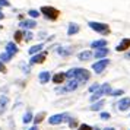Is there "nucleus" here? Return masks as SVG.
I'll return each instance as SVG.
<instances>
[{"label": "nucleus", "instance_id": "f257e3e1", "mask_svg": "<svg viewBox=\"0 0 130 130\" xmlns=\"http://www.w3.org/2000/svg\"><path fill=\"white\" fill-rule=\"evenodd\" d=\"M64 75H66V79H69V80H77L80 85H82V83H86L89 80V77H91L89 70L80 69V67L69 69L67 72H64Z\"/></svg>", "mask_w": 130, "mask_h": 130}, {"label": "nucleus", "instance_id": "f03ea898", "mask_svg": "<svg viewBox=\"0 0 130 130\" xmlns=\"http://www.w3.org/2000/svg\"><path fill=\"white\" fill-rule=\"evenodd\" d=\"M88 26H89L92 31H95V32L101 34V35H108V34H110V26H108L107 24H102V22L89 21V22H88Z\"/></svg>", "mask_w": 130, "mask_h": 130}, {"label": "nucleus", "instance_id": "7ed1b4c3", "mask_svg": "<svg viewBox=\"0 0 130 130\" xmlns=\"http://www.w3.org/2000/svg\"><path fill=\"white\" fill-rule=\"evenodd\" d=\"M40 12H41L48 21H57L59 16H60V10L56 9V7H53V6H42L41 9H40Z\"/></svg>", "mask_w": 130, "mask_h": 130}, {"label": "nucleus", "instance_id": "20e7f679", "mask_svg": "<svg viewBox=\"0 0 130 130\" xmlns=\"http://www.w3.org/2000/svg\"><path fill=\"white\" fill-rule=\"evenodd\" d=\"M69 120H70V114L69 112H60V114H54L51 117L48 118V124H51V126H57V124H61L67 121L69 123Z\"/></svg>", "mask_w": 130, "mask_h": 130}, {"label": "nucleus", "instance_id": "39448f33", "mask_svg": "<svg viewBox=\"0 0 130 130\" xmlns=\"http://www.w3.org/2000/svg\"><path fill=\"white\" fill-rule=\"evenodd\" d=\"M79 86H80V83L77 82V80H69V82L66 83V86L56 88V92H57V94H67V92H73V91H76Z\"/></svg>", "mask_w": 130, "mask_h": 130}, {"label": "nucleus", "instance_id": "423d86ee", "mask_svg": "<svg viewBox=\"0 0 130 130\" xmlns=\"http://www.w3.org/2000/svg\"><path fill=\"white\" fill-rule=\"evenodd\" d=\"M108 63H110L108 59H102V60H100V61H95L94 64H92V70H94L96 75H101V73L104 72V69L108 66Z\"/></svg>", "mask_w": 130, "mask_h": 130}, {"label": "nucleus", "instance_id": "0eeeda50", "mask_svg": "<svg viewBox=\"0 0 130 130\" xmlns=\"http://www.w3.org/2000/svg\"><path fill=\"white\" fill-rule=\"evenodd\" d=\"M19 26L24 28V29H26V31H29V29H34L37 26V22L34 19H22V21L19 22Z\"/></svg>", "mask_w": 130, "mask_h": 130}, {"label": "nucleus", "instance_id": "6e6552de", "mask_svg": "<svg viewBox=\"0 0 130 130\" xmlns=\"http://www.w3.org/2000/svg\"><path fill=\"white\" fill-rule=\"evenodd\" d=\"M117 108L120 111H127L130 108V98H127V96L121 98V100L117 102Z\"/></svg>", "mask_w": 130, "mask_h": 130}, {"label": "nucleus", "instance_id": "1a4fd4ad", "mask_svg": "<svg viewBox=\"0 0 130 130\" xmlns=\"http://www.w3.org/2000/svg\"><path fill=\"white\" fill-rule=\"evenodd\" d=\"M45 57H47V53L35 54V56H32V57H31L29 64H40V63H44V61H45Z\"/></svg>", "mask_w": 130, "mask_h": 130}, {"label": "nucleus", "instance_id": "9d476101", "mask_svg": "<svg viewBox=\"0 0 130 130\" xmlns=\"http://www.w3.org/2000/svg\"><path fill=\"white\" fill-rule=\"evenodd\" d=\"M50 79H51V73H50V72H47V70L40 72V75H38V80H40V83L45 85V83L50 82Z\"/></svg>", "mask_w": 130, "mask_h": 130}, {"label": "nucleus", "instance_id": "9b49d317", "mask_svg": "<svg viewBox=\"0 0 130 130\" xmlns=\"http://www.w3.org/2000/svg\"><path fill=\"white\" fill-rule=\"evenodd\" d=\"M18 45H16V44H15V42L13 41H10V42H7L6 44V53L7 54H10V56H16V54H18Z\"/></svg>", "mask_w": 130, "mask_h": 130}, {"label": "nucleus", "instance_id": "f8f14e48", "mask_svg": "<svg viewBox=\"0 0 130 130\" xmlns=\"http://www.w3.org/2000/svg\"><path fill=\"white\" fill-rule=\"evenodd\" d=\"M130 48V38H123L120 44H117V47L116 50L117 51H126V50H129Z\"/></svg>", "mask_w": 130, "mask_h": 130}, {"label": "nucleus", "instance_id": "ddd939ff", "mask_svg": "<svg viewBox=\"0 0 130 130\" xmlns=\"http://www.w3.org/2000/svg\"><path fill=\"white\" fill-rule=\"evenodd\" d=\"M92 57H94V53H92L91 50H85V51L77 54V59L80 60V61H88V60H91Z\"/></svg>", "mask_w": 130, "mask_h": 130}, {"label": "nucleus", "instance_id": "4468645a", "mask_svg": "<svg viewBox=\"0 0 130 130\" xmlns=\"http://www.w3.org/2000/svg\"><path fill=\"white\" fill-rule=\"evenodd\" d=\"M107 45H108L107 40H96V41H92V42H91V48H94V50L107 48Z\"/></svg>", "mask_w": 130, "mask_h": 130}, {"label": "nucleus", "instance_id": "2eb2a0df", "mask_svg": "<svg viewBox=\"0 0 130 130\" xmlns=\"http://www.w3.org/2000/svg\"><path fill=\"white\" fill-rule=\"evenodd\" d=\"M79 31H80V26L77 24H75V22H70V24H69V28H67V35L69 37L76 35Z\"/></svg>", "mask_w": 130, "mask_h": 130}, {"label": "nucleus", "instance_id": "dca6fc26", "mask_svg": "<svg viewBox=\"0 0 130 130\" xmlns=\"http://www.w3.org/2000/svg\"><path fill=\"white\" fill-rule=\"evenodd\" d=\"M64 79H66V75H64V72H60V73H56L53 77H51V80H53L56 85H61V83L64 82Z\"/></svg>", "mask_w": 130, "mask_h": 130}, {"label": "nucleus", "instance_id": "f3484780", "mask_svg": "<svg viewBox=\"0 0 130 130\" xmlns=\"http://www.w3.org/2000/svg\"><path fill=\"white\" fill-rule=\"evenodd\" d=\"M108 53H110V50L108 48H100V50H95L94 53V57L95 59H104V57H107L108 56Z\"/></svg>", "mask_w": 130, "mask_h": 130}, {"label": "nucleus", "instance_id": "a211bd4d", "mask_svg": "<svg viewBox=\"0 0 130 130\" xmlns=\"http://www.w3.org/2000/svg\"><path fill=\"white\" fill-rule=\"evenodd\" d=\"M7 104H9V98H7L6 95H2V96H0V116L6 111Z\"/></svg>", "mask_w": 130, "mask_h": 130}, {"label": "nucleus", "instance_id": "6ab92c4d", "mask_svg": "<svg viewBox=\"0 0 130 130\" xmlns=\"http://www.w3.org/2000/svg\"><path fill=\"white\" fill-rule=\"evenodd\" d=\"M72 53H73V50L69 48V47H59L57 48V54L61 56V57H67V56H70Z\"/></svg>", "mask_w": 130, "mask_h": 130}, {"label": "nucleus", "instance_id": "aec40b11", "mask_svg": "<svg viewBox=\"0 0 130 130\" xmlns=\"http://www.w3.org/2000/svg\"><path fill=\"white\" fill-rule=\"evenodd\" d=\"M42 48H44V44H37V45H32V47L28 50V53H29V56H35V54L41 53Z\"/></svg>", "mask_w": 130, "mask_h": 130}, {"label": "nucleus", "instance_id": "412c9836", "mask_svg": "<svg viewBox=\"0 0 130 130\" xmlns=\"http://www.w3.org/2000/svg\"><path fill=\"white\" fill-rule=\"evenodd\" d=\"M104 105H105V101H104V100H100V101L94 102L92 105L89 107V110H91V111H100V110H101Z\"/></svg>", "mask_w": 130, "mask_h": 130}, {"label": "nucleus", "instance_id": "4be33fe9", "mask_svg": "<svg viewBox=\"0 0 130 130\" xmlns=\"http://www.w3.org/2000/svg\"><path fill=\"white\" fill-rule=\"evenodd\" d=\"M31 121H34V114H32L31 110H28V111L24 114V117H22V123L28 124V123H31Z\"/></svg>", "mask_w": 130, "mask_h": 130}, {"label": "nucleus", "instance_id": "5701e85b", "mask_svg": "<svg viewBox=\"0 0 130 130\" xmlns=\"http://www.w3.org/2000/svg\"><path fill=\"white\" fill-rule=\"evenodd\" d=\"M44 118H45V112H44V111L38 112L35 117H34V126H38V124L41 123L42 120H44Z\"/></svg>", "mask_w": 130, "mask_h": 130}, {"label": "nucleus", "instance_id": "b1692460", "mask_svg": "<svg viewBox=\"0 0 130 130\" xmlns=\"http://www.w3.org/2000/svg\"><path fill=\"white\" fill-rule=\"evenodd\" d=\"M101 91H102V94L104 95H110L111 94V85L110 83H104V85H101Z\"/></svg>", "mask_w": 130, "mask_h": 130}, {"label": "nucleus", "instance_id": "393cba45", "mask_svg": "<svg viewBox=\"0 0 130 130\" xmlns=\"http://www.w3.org/2000/svg\"><path fill=\"white\" fill-rule=\"evenodd\" d=\"M12 59H13V57L10 56V54H7L6 51L0 54V61H2V63H7V61H10Z\"/></svg>", "mask_w": 130, "mask_h": 130}, {"label": "nucleus", "instance_id": "a878e982", "mask_svg": "<svg viewBox=\"0 0 130 130\" xmlns=\"http://www.w3.org/2000/svg\"><path fill=\"white\" fill-rule=\"evenodd\" d=\"M13 38H15V44H16V42H21L24 40V32H22V31H16L15 35H13Z\"/></svg>", "mask_w": 130, "mask_h": 130}, {"label": "nucleus", "instance_id": "bb28decb", "mask_svg": "<svg viewBox=\"0 0 130 130\" xmlns=\"http://www.w3.org/2000/svg\"><path fill=\"white\" fill-rule=\"evenodd\" d=\"M28 15H29L32 19H35V18H38V16L41 15V12H40V10H35V9H31L29 12H28Z\"/></svg>", "mask_w": 130, "mask_h": 130}, {"label": "nucleus", "instance_id": "cd10ccee", "mask_svg": "<svg viewBox=\"0 0 130 130\" xmlns=\"http://www.w3.org/2000/svg\"><path fill=\"white\" fill-rule=\"evenodd\" d=\"M24 38H25V41H31L34 38V34L31 31H24Z\"/></svg>", "mask_w": 130, "mask_h": 130}, {"label": "nucleus", "instance_id": "c85d7f7f", "mask_svg": "<svg viewBox=\"0 0 130 130\" xmlns=\"http://www.w3.org/2000/svg\"><path fill=\"white\" fill-rule=\"evenodd\" d=\"M124 91L123 89H112L111 94H110V96H120V95H123Z\"/></svg>", "mask_w": 130, "mask_h": 130}, {"label": "nucleus", "instance_id": "c756f323", "mask_svg": "<svg viewBox=\"0 0 130 130\" xmlns=\"http://www.w3.org/2000/svg\"><path fill=\"white\" fill-rule=\"evenodd\" d=\"M101 89V85L100 83H94L92 86H89V92H92V94H95L96 91H100Z\"/></svg>", "mask_w": 130, "mask_h": 130}, {"label": "nucleus", "instance_id": "7c9ffc66", "mask_svg": "<svg viewBox=\"0 0 130 130\" xmlns=\"http://www.w3.org/2000/svg\"><path fill=\"white\" fill-rule=\"evenodd\" d=\"M100 117H101V120H110V118H111V114L107 112V111H102Z\"/></svg>", "mask_w": 130, "mask_h": 130}, {"label": "nucleus", "instance_id": "2f4dec72", "mask_svg": "<svg viewBox=\"0 0 130 130\" xmlns=\"http://www.w3.org/2000/svg\"><path fill=\"white\" fill-rule=\"evenodd\" d=\"M76 130H92V127H91V126H89V124H79V127H77Z\"/></svg>", "mask_w": 130, "mask_h": 130}, {"label": "nucleus", "instance_id": "473e14b6", "mask_svg": "<svg viewBox=\"0 0 130 130\" xmlns=\"http://www.w3.org/2000/svg\"><path fill=\"white\" fill-rule=\"evenodd\" d=\"M69 127H72V129L79 127V126H77V121L75 120V118H70V120H69Z\"/></svg>", "mask_w": 130, "mask_h": 130}, {"label": "nucleus", "instance_id": "72a5a7b5", "mask_svg": "<svg viewBox=\"0 0 130 130\" xmlns=\"http://www.w3.org/2000/svg\"><path fill=\"white\" fill-rule=\"evenodd\" d=\"M7 69H6V66H5V63H2L0 61V73H6Z\"/></svg>", "mask_w": 130, "mask_h": 130}, {"label": "nucleus", "instance_id": "f704fd0d", "mask_svg": "<svg viewBox=\"0 0 130 130\" xmlns=\"http://www.w3.org/2000/svg\"><path fill=\"white\" fill-rule=\"evenodd\" d=\"M0 6H10V3L7 0H0Z\"/></svg>", "mask_w": 130, "mask_h": 130}, {"label": "nucleus", "instance_id": "c9c22d12", "mask_svg": "<svg viewBox=\"0 0 130 130\" xmlns=\"http://www.w3.org/2000/svg\"><path fill=\"white\" fill-rule=\"evenodd\" d=\"M28 130H38V126H32L31 129H28Z\"/></svg>", "mask_w": 130, "mask_h": 130}, {"label": "nucleus", "instance_id": "e433bc0d", "mask_svg": "<svg viewBox=\"0 0 130 130\" xmlns=\"http://www.w3.org/2000/svg\"><path fill=\"white\" fill-rule=\"evenodd\" d=\"M124 57H126V59H130V51H129V53H126V56H124Z\"/></svg>", "mask_w": 130, "mask_h": 130}, {"label": "nucleus", "instance_id": "4c0bfd02", "mask_svg": "<svg viewBox=\"0 0 130 130\" xmlns=\"http://www.w3.org/2000/svg\"><path fill=\"white\" fill-rule=\"evenodd\" d=\"M3 18H5V15H3V12L0 10V19H3Z\"/></svg>", "mask_w": 130, "mask_h": 130}, {"label": "nucleus", "instance_id": "58836bf2", "mask_svg": "<svg viewBox=\"0 0 130 130\" xmlns=\"http://www.w3.org/2000/svg\"><path fill=\"white\" fill-rule=\"evenodd\" d=\"M104 130H116V129H114V127H105Z\"/></svg>", "mask_w": 130, "mask_h": 130}, {"label": "nucleus", "instance_id": "ea45409f", "mask_svg": "<svg viewBox=\"0 0 130 130\" xmlns=\"http://www.w3.org/2000/svg\"><path fill=\"white\" fill-rule=\"evenodd\" d=\"M92 130H101V129L98 127V126H95V127H92Z\"/></svg>", "mask_w": 130, "mask_h": 130}]
</instances>
